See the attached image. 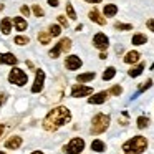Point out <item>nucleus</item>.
Segmentation results:
<instances>
[{
	"instance_id": "nucleus-33",
	"label": "nucleus",
	"mask_w": 154,
	"mask_h": 154,
	"mask_svg": "<svg viewBox=\"0 0 154 154\" xmlns=\"http://www.w3.org/2000/svg\"><path fill=\"white\" fill-rule=\"evenodd\" d=\"M58 23H60L61 27H68V22H66V17H65V15H60V17H58Z\"/></svg>"
},
{
	"instance_id": "nucleus-30",
	"label": "nucleus",
	"mask_w": 154,
	"mask_h": 154,
	"mask_svg": "<svg viewBox=\"0 0 154 154\" xmlns=\"http://www.w3.org/2000/svg\"><path fill=\"white\" fill-rule=\"evenodd\" d=\"M114 28H116V30H131L133 25H131V23H116V25H114Z\"/></svg>"
},
{
	"instance_id": "nucleus-8",
	"label": "nucleus",
	"mask_w": 154,
	"mask_h": 154,
	"mask_svg": "<svg viewBox=\"0 0 154 154\" xmlns=\"http://www.w3.org/2000/svg\"><path fill=\"white\" fill-rule=\"evenodd\" d=\"M91 93H93V88L83 86V85H75L71 88V98H83V96H88Z\"/></svg>"
},
{
	"instance_id": "nucleus-16",
	"label": "nucleus",
	"mask_w": 154,
	"mask_h": 154,
	"mask_svg": "<svg viewBox=\"0 0 154 154\" xmlns=\"http://www.w3.org/2000/svg\"><path fill=\"white\" fill-rule=\"evenodd\" d=\"M0 30H2V33L4 35H8L12 32V18H4V20L0 22Z\"/></svg>"
},
{
	"instance_id": "nucleus-41",
	"label": "nucleus",
	"mask_w": 154,
	"mask_h": 154,
	"mask_svg": "<svg viewBox=\"0 0 154 154\" xmlns=\"http://www.w3.org/2000/svg\"><path fill=\"white\" fill-rule=\"evenodd\" d=\"M32 154H43V152H42V151H33Z\"/></svg>"
},
{
	"instance_id": "nucleus-14",
	"label": "nucleus",
	"mask_w": 154,
	"mask_h": 154,
	"mask_svg": "<svg viewBox=\"0 0 154 154\" xmlns=\"http://www.w3.org/2000/svg\"><path fill=\"white\" fill-rule=\"evenodd\" d=\"M88 17H90V20H91V22H94V23H98V25H106V20H104V18L101 17V15H100V12H98L96 8L90 10Z\"/></svg>"
},
{
	"instance_id": "nucleus-2",
	"label": "nucleus",
	"mask_w": 154,
	"mask_h": 154,
	"mask_svg": "<svg viewBox=\"0 0 154 154\" xmlns=\"http://www.w3.org/2000/svg\"><path fill=\"white\" fill-rule=\"evenodd\" d=\"M147 147V139L144 136H134L123 144V151L126 154H143Z\"/></svg>"
},
{
	"instance_id": "nucleus-12",
	"label": "nucleus",
	"mask_w": 154,
	"mask_h": 154,
	"mask_svg": "<svg viewBox=\"0 0 154 154\" xmlns=\"http://www.w3.org/2000/svg\"><path fill=\"white\" fill-rule=\"evenodd\" d=\"M139 58H141L139 51L131 50V51H128L126 57H124V63H128V65H134V63H137V61H139Z\"/></svg>"
},
{
	"instance_id": "nucleus-3",
	"label": "nucleus",
	"mask_w": 154,
	"mask_h": 154,
	"mask_svg": "<svg viewBox=\"0 0 154 154\" xmlns=\"http://www.w3.org/2000/svg\"><path fill=\"white\" fill-rule=\"evenodd\" d=\"M109 114H104V113H98L93 116V119H91V128H90V133L94 134V136H98V134L104 133V131L109 128Z\"/></svg>"
},
{
	"instance_id": "nucleus-38",
	"label": "nucleus",
	"mask_w": 154,
	"mask_h": 154,
	"mask_svg": "<svg viewBox=\"0 0 154 154\" xmlns=\"http://www.w3.org/2000/svg\"><path fill=\"white\" fill-rule=\"evenodd\" d=\"M5 101V94H0V106H2V103Z\"/></svg>"
},
{
	"instance_id": "nucleus-10",
	"label": "nucleus",
	"mask_w": 154,
	"mask_h": 154,
	"mask_svg": "<svg viewBox=\"0 0 154 154\" xmlns=\"http://www.w3.org/2000/svg\"><path fill=\"white\" fill-rule=\"evenodd\" d=\"M81 65H83V61H81V58L76 57V55H70V57H66V60H65V66L71 71L78 70Z\"/></svg>"
},
{
	"instance_id": "nucleus-1",
	"label": "nucleus",
	"mask_w": 154,
	"mask_h": 154,
	"mask_svg": "<svg viewBox=\"0 0 154 154\" xmlns=\"http://www.w3.org/2000/svg\"><path fill=\"white\" fill-rule=\"evenodd\" d=\"M71 121V111L68 109L66 106H58V108H53L50 113L45 116L43 119V129L45 131H53L60 129L61 126H65L66 123Z\"/></svg>"
},
{
	"instance_id": "nucleus-19",
	"label": "nucleus",
	"mask_w": 154,
	"mask_h": 154,
	"mask_svg": "<svg viewBox=\"0 0 154 154\" xmlns=\"http://www.w3.org/2000/svg\"><path fill=\"white\" fill-rule=\"evenodd\" d=\"M133 45H146L147 43V37L144 33H136L133 35Z\"/></svg>"
},
{
	"instance_id": "nucleus-28",
	"label": "nucleus",
	"mask_w": 154,
	"mask_h": 154,
	"mask_svg": "<svg viewBox=\"0 0 154 154\" xmlns=\"http://www.w3.org/2000/svg\"><path fill=\"white\" fill-rule=\"evenodd\" d=\"M66 14H68V17L71 18V20H76V12H75V8H73V5L70 4V2H66Z\"/></svg>"
},
{
	"instance_id": "nucleus-25",
	"label": "nucleus",
	"mask_w": 154,
	"mask_h": 154,
	"mask_svg": "<svg viewBox=\"0 0 154 154\" xmlns=\"http://www.w3.org/2000/svg\"><path fill=\"white\" fill-rule=\"evenodd\" d=\"M136 124H137L139 129H144V128L149 126V118H147V116H139V118H137V121H136Z\"/></svg>"
},
{
	"instance_id": "nucleus-43",
	"label": "nucleus",
	"mask_w": 154,
	"mask_h": 154,
	"mask_svg": "<svg viewBox=\"0 0 154 154\" xmlns=\"http://www.w3.org/2000/svg\"><path fill=\"white\" fill-rule=\"evenodd\" d=\"M0 60H2V53H0Z\"/></svg>"
},
{
	"instance_id": "nucleus-26",
	"label": "nucleus",
	"mask_w": 154,
	"mask_h": 154,
	"mask_svg": "<svg viewBox=\"0 0 154 154\" xmlns=\"http://www.w3.org/2000/svg\"><path fill=\"white\" fill-rule=\"evenodd\" d=\"M48 32H50V35H51V37H60V33H61V25H58V23L50 25Z\"/></svg>"
},
{
	"instance_id": "nucleus-40",
	"label": "nucleus",
	"mask_w": 154,
	"mask_h": 154,
	"mask_svg": "<svg viewBox=\"0 0 154 154\" xmlns=\"http://www.w3.org/2000/svg\"><path fill=\"white\" fill-rule=\"evenodd\" d=\"M100 58H101V60H104V58H106V53H104V51H101V55H100Z\"/></svg>"
},
{
	"instance_id": "nucleus-17",
	"label": "nucleus",
	"mask_w": 154,
	"mask_h": 154,
	"mask_svg": "<svg viewBox=\"0 0 154 154\" xmlns=\"http://www.w3.org/2000/svg\"><path fill=\"white\" fill-rule=\"evenodd\" d=\"M94 76H96V73L94 71H88V73H81L76 76V81L78 83H88V81L94 80Z\"/></svg>"
},
{
	"instance_id": "nucleus-9",
	"label": "nucleus",
	"mask_w": 154,
	"mask_h": 154,
	"mask_svg": "<svg viewBox=\"0 0 154 154\" xmlns=\"http://www.w3.org/2000/svg\"><path fill=\"white\" fill-rule=\"evenodd\" d=\"M43 83H45V71L37 70V73H35V83L32 86V93H40L43 90Z\"/></svg>"
},
{
	"instance_id": "nucleus-11",
	"label": "nucleus",
	"mask_w": 154,
	"mask_h": 154,
	"mask_svg": "<svg viewBox=\"0 0 154 154\" xmlns=\"http://www.w3.org/2000/svg\"><path fill=\"white\" fill-rule=\"evenodd\" d=\"M108 96H109V91H100V93L93 94V96L88 100V103L90 104H103L104 101L108 100Z\"/></svg>"
},
{
	"instance_id": "nucleus-4",
	"label": "nucleus",
	"mask_w": 154,
	"mask_h": 154,
	"mask_svg": "<svg viewBox=\"0 0 154 154\" xmlns=\"http://www.w3.org/2000/svg\"><path fill=\"white\" fill-rule=\"evenodd\" d=\"M8 81L17 86H25L28 81V75L25 71H22L20 68H12L10 73H8Z\"/></svg>"
},
{
	"instance_id": "nucleus-6",
	"label": "nucleus",
	"mask_w": 154,
	"mask_h": 154,
	"mask_svg": "<svg viewBox=\"0 0 154 154\" xmlns=\"http://www.w3.org/2000/svg\"><path fill=\"white\" fill-rule=\"evenodd\" d=\"M70 48H71V40H70V38H61V40L58 42V43L55 45L50 51H48V55H50L51 58H58L61 51H68Z\"/></svg>"
},
{
	"instance_id": "nucleus-13",
	"label": "nucleus",
	"mask_w": 154,
	"mask_h": 154,
	"mask_svg": "<svg viewBox=\"0 0 154 154\" xmlns=\"http://www.w3.org/2000/svg\"><path fill=\"white\" fill-rule=\"evenodd\" d=\"M22 146V137L20 136H12L10 139L5 141V147L7 149H18Z\"/></svg>"
},
{
	"instance_id": "nucleus-27",
	"label": "nucleus",
	"mask_w": 154,
	"mask_h": 154,
	"mask_svg": "<svg viewBox=\"0 0 154 154\" xmlns=\"http://www.w3.org/2000/svg\"><path fill=\"white\" fill-rule=\"evenodd\" d=\"M15 45H20V47H23V45H28L30 43V38L28 37H23V35H18V37H15Z\"/></svg>"
},
{
	"instance_id": "nucleus-5",
	"label": "nucleus",
	"mask_w": 154,
	"mask_h": 154,
	"mask_svg": "<svg viewBox=\"0 0 154 154\" xmlns=\"http://www.w3.org/2000/svg\"><path fill=\"white\" fill-rule=\"evenodd\" d=\"M85 149V141L81 137H73L68 144L63 146V152L66 154H80Z\"/></svg>"
},
{
	"instance_id": "nucleus-15",
	"label": "nucleus",
	"mask_w": 154,
	"mask_h": 154,
	"mask_svg": "<svg viewBox=\"0 0 154 154\" xmlns=\"http://www.w3.org/2000/svg\"><path fill=\"white\" fill-rule=\"evenodd\" d=\"M17 57L14 53H2V60H0V65H17Z\"/></svg>"
},
{
	"instance_id": "nucleus-44",
	"label": "nucleus",
	"mask_w": 154,
	"mask_h": 154,
	"mask_svg": "<svg viewBox=\"0 0 154 154\" xmlns=\"http://www.w3.org/2000/svg\"><path fill=\"white\" fill-rule=\"evenodd\" d=\"M0 154H4V152H2V151H0Z\"/></svg>"
},
{
	"instance_id": "nucleus-36",
	"label": "nucleus",
	"mask_w": 154,
	"mask_h": 154,
	"mask_svg": "<svg viewBox=\"0 0 154 154\" xmlns=\"http://www.w3.org/2000/svg\"><path fill=\"white\" fill-rule=\"evenodd\" d=\"M48 5H51V7H58V0H48Z\"/></svg>"
},
{
	"instance_id": "nucleus-39",
	"label": "nucleus",
	"mask_w": 154,
	"mask_h": 154,
	"mask_svg": "<svg viewBox=\"0 0 154 154\" xmlns=\"http://www.w3.org/2000/svg\"><path fill=\"white\" fill-rule=\"evenodd\" d=\"M86 2H90V4H100L101 0H86Z\"/></svg>"
},
{
	"instance_id": "nucleus-42",
	"label": "nucleus",
	"mask_w": 154,
	"mask_h": 154,
	"mask_svg": "<svg viewBox=\"0 0 154 154\" xmlns=\"http://www.w3.org/2000/svg\"><path fill=\"white\" fill-rule=\"evenodd\" d=\"M0 10H4V5H2V4H0Z\"/></svg>"
},
{
	"instance_id": "nucleus-24",
	"label": "nucleus",
	"mask_w": 154,
	"mask_h": 154,
	"mask_svg": "<svg viewBox=\"0 0 154 154\" xmlns=\"http://www.w3.org/2000/svg\"><path fill=\"white\" fill-rule=\"evenodd\" d=\"M50 38H51L50 32H40L38 33V40H40L42 45H50Z\"/></svg>"
},
{
	"instance_id": "nucleus-21",
	"label": "nucleus",
	"mask_w": 154,
	"mask_h": 154,
	"mask_svg": "<svg viewBox=\"0 0 154 154\" xmlns=\"http://www.w3.org/2000/svg\"><path fill=\"white\" fill-rule=\"evenodd\" d=\"M91 149L96 151V152H103V151L106 149V144H104L101 139H94L93 143H91Z\"/></svg>"
},
{
	"instance_id": "nucleus-20",
	"label": "nucleus",
	"mask_w": 154,
	"mask_h": 154,
	"mask_svg": "<svg viewBox=\"0 0 154 154\" xmlns=\"http://www.w3.org/2000/svg\"><path fill=\"white\" fill-rule=\"evenodd\" d=\"M103 12H104V17H114V15L118 14V7L113 4H108V5H104Z\"/></svg>"
},
{
	"instance_id": "nucleus-31",
	"label": "nucleus",
	"mask_w": 154,
	"mask_h": 154,
	"mask_svg": "<svg viewBox=\"0 0 154 154\" xmlns=\"http://www.w3.org/2000/svg\"><path fill=\"white\" fill-rule=\"evenodd\" d=\"M33 14L37 15V17H43L45 12H43V8H42L40 5H33Z\"/></svg>"
},
{
	"instance_id": "nucleus-29",
	"label": "nucleus",
	"mask_w": 154,
	"mask_h": 154,
	"mask_svg": "<svg viewBox=\"0 0 154 154\" xmlns=\"http://www.w3.org/2000/svg\"><path fill=\"white\" fill-rule=\"evenodd\" d=\"M121 93H123V88H121L119 85H116V86H113L109 90V94H114V96H119Z\"/></svg>"
},
{
	"instance_id": "nucleus-35",
	"label": "nucleus",
	"mask_w": 154,
	"mask_h": 154,
	"mask_svg": "<svg viewBox=\"0 0 154 154\" xmlns=\"http://www.w3.org/2000/svg\"><path fill=\"white\" fill-rule=\"evenodd\" d=\"M146 25H147V28H149V30L154 33V18H149V20L146 22Z\"/></svg>"
},
{
	"instance_id": "nucleus-23",
	"label": "nucleus",
	"mask_w": 154,
	"mask_h": 154,
	"mask_svg": "<svg viewBox=\"0 0 154 154\" xmlns=\"http://www.w3.org/2000/svg\"><path fill=\"white\" fill-rule=\"evenodd\" d=\"M114 75H116V68H114V66H108L106 70H104V73H103V80L104 81H109V80H113V78H114Z\"/></svg>"
},
{
	"instance_id": "nucleus-34",
	"label": "nucleus",
	"mask_w": 154,
	"mask_h": 154,
	"mask_svg": "<svg viewBox=\"0 0 154 154\" xmlns=\"http://www.w3.org/2000/svg\"><path fill=\"white\" fill-rule=\"evenodd\" d=\"M20 12H22V15H23V17H28V15H30V8H28L27 5H22Z\"/></svg>"
},
{
	"instance_id": "nucleus-18",
	"label": "nucleus",
	"mask_w": 154,
	"mask_h": 154,
	"mask_svg": "<svg viewBox=\"0 0 154 154\" xmlns=\"http://www.w3.org/2000/svg\"><path fill=\"white\" fill-rule=\"evenodd\" d=\"M12 22H14L15 28H17L18 32H23V30H27V20H25L23 17H15Z\"/></svg>"
},
{
	"instance_id": "nucleus-7",
	"label": "nucleus",
	"mask_w": 154,
	"mask_h": 154,
	"mask_svg": "<svg viewBox=\"0 0 154 154\" xmlns=\"http://www.w3.org/2000/svg\"><path fill=\"white\" fill-rule=\"evenodd\" d=\"M93 45H94V48L104 51V50H108V47H109V38H108L104 33L98 32V33L93 37Z\"/></svg>"
},
{
	"instance_id": "nucleus-32",
	"label": "nucleus",
	"mask_w": 154,
	"mask_h": 154,
	"mask_svg": "<svg viewBox=\"0 0 154 154\" xmlns=\"http://www.w3.org/2000/svg\"><path fill=\"white\" fill-rule=\"evenodd\" d=\"M151 85H152V80H151V78H149V80H147L146 83H144L143 86L139 88V93H143V91H146V90H147V88H151Z\"/></svg>"
},
{
	"instance_id": "nucleus-22",
	"label": "nucleus",
	"mask_w": 154,
	"mask_h": 154,
	"mask_svg": "<svg viewBox=\"0 0 154 154\" xmlns=\"http://www.w3.org/2000/svg\"><path fill=\"white\" fill-rule=\"evenodd\" d=\"M143 70H144V63H139L137 66H133L129 71H128V75H129L131 78H136V76H139L141 73H143Z\"/></svg>"
},
{
	"instance_id": "nucleus-37",
	"label": "nucleus",
	"mask_w": 154,
	"mask_h": 154,
	"mask_svg": "<svg viewBox=\"0 0 154 154\" xmlns=\"http://www.w3.org/2000/svg\"><path fill=\"white\" fill-rule=\"evenodd\" d=\"M4 131H5V126H4V124H0V136L4 134Z\"/></svg>"
}]
</instances>
